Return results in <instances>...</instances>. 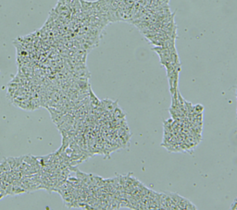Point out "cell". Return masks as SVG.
I'll return each mask as SVG.
<instances>
[{
  "label": "cell",
  "instance_id": "obj_1",
  "mask_svg": "<svg viewBox=\"0 0 237 210\" xmlns=\"http://www.w3.org/2000/svg\"><path fill=\"white\" fill-rule=\"evenodd\" d=\"M66 2H67V4H68V5H69V2H71V0H66Z\"/></svg>",
  "mask_w": 237,
  "mask_h": 210
}]
</instances>
